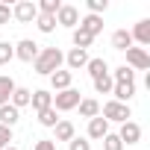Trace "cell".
<instances>
[{
    "instance_id": "1",
    "label": "cell",
    "mask_w": 150,
    "mask_h": 150,
    "mask_svg": "<svg viewBox=\"0 0 150 150\" xmlns=\"http://www.w3.org/2000/svg\"><path fill=\"white\" fill-rule=\"evenodd\" d=\"M62 62H65V53L59 47H44V50H38L33 68H35V74H41V77H50V74H56L62 68Z\"/></svg>"
},
{
    "instance_id": "2",
    "label": "cell",
    "mask_w": 150,
    "mask_h": 150,
    "mask_svg": "<svg viewBox=\"0 0 150 150\" xmlns=\"http://www.w3.org/2000/svg\"><path fill=\"white\" fill-rule=\"evenodd\" d=\"M100 118H106V121H118V124H127V121L132 118V112H129L127 103L109 100V103H103V115H100Z\"/></svg>"
},
{
    "instance_id": "3",
    "label": "cell",
    "mask_w": 150,
    "mask_h": 150,
    "mask_svg": "<svg viewBox=\"0 0 150 150\" xmlns=\"http://www.w3.org/2000/svg\"><path fill=\"white\" fill-rule=\"evenodd\" d=\"M80 91L77 88H65V91H59L56 97H53V109L56 112H71V109H77L80 106Z\"/></svg>"
},
{
    "instance_id": "4",
    "label": "cell",
    "mask_w": 150,
    "mask_h": 150,
    "mask_svg": "<svg viewBox=\"0 0 150 150\" xmlns=\"http://www.w3.org/2000/svg\"><path fill=\"white\" fill-rule=\"evenodd\" d=\"M12 18L21 21V24H33V21L38 18V6L33 3V0H21V3L12 6Z\"/></svg>"
},
{
    "instance_id": "5",
    "label": "cell",
    "mask_w": 150,
    "mask_h": 150,
    "mask_svg": "<svg viewBox=\"0 0 150 150\" xmlns=\"http://www.w3.org/2000/svg\"><path fill=\"white\" fill-rule=\"evenodd\" d=\"M127 68L129 71H147L150 68V56L144 47H129L127 50Z\"/></svg>"
},
{
    "instance_id": "6",
    "label": "cell",
    "mask_w": 150,
    "mask_h": 150,
    "mask_svg": "<svg viewBox=\"0 0 150 150\" xmlns=\"http://www.w3.org/2000/svg\"><path fill=\"white\" fill-rule=\"evenodd\" d=\"M77 24H80L77 6H65V3H62V9L56 12V27H71V30H77Z\"/></svg>"
},
{
    "instance_id": "7",
    "label": "cell",
    "mask_w": 150,
    "mask_h": 150,
    "mask_svg": "<svg viewBox=\"0 0 150 150\" xmlns=\"http://www.w3.org/2000/svg\"><path fill=\"white\" fill-rule=\"evenodd\" d=\"M77 30H83L86 35H100L103 33V18L100 15H86V18H80V24H77Z\"/></svg>"
},
{
    "instance_id": "8",
    "label": "cell",
    "mask_w": 150,
    "mask_h": 150,
    "mask_svg": "<svg viewBox=\"0 0 150 150\" xmlns=\"http://www.w3.org/2000/svg\"><path fill=\"white\" fill-rule=\"evenodd\" d=\"M15 56H18L21 62H35V56H38V44H35L33 38H24V41L15 44Z\"/></svg>"
},
{
    "instance_id": "9",
    "label": "cell",
    "mask_w": 150,
    "mask_h": 150,
    "mask_svg": "<svg viewBox=\"0 0 150 150\" xmlns=\"http://www.w3.org/2000/svg\"><path fill=\"white\" fill-rule=\"evenodd\" d=\"M118 138H121V144H138L141 141V127L135 121H127V124H121Z\"/></svg>"
},
{
    "instance_id": "10",
    "label": "cell",
    "mask_w": 150,
    "mask_h": 150,
    "mask_svg": "<svg viewBox=\"0 0 150 150\" xmlns=\"http://www.w3.org/2000/svg\"><path fill=\"white\" fill-rule=\"evenodd\" d=\"M112 94H115L118 103H127V106H129V100H132V94H135V83H115V86H112Z\"/></svg>"
},
{
    "instance_id": "11",
    "label": "cell",
    "mask_w": 150,
    "mask_h": 150,
    "mask_svg": "<svg viewBox=\"0 0 150 150\" xmlns=\"http://www.w3.org/2000/svg\"><path fill=\"white\" fill-rule=\"evenodd\" d=\"M30 106H33L35 112H44V109H50V106H53V94H50V91H44V88H38V91H33Z\"/></svg>"
},
{
    "instance_id": "12",
    "label": "cell",
    "mask_w": 150,
    "mask_h": 150,
    "mask_svg": "<svg viewBox=\"0 0 150 150\" xmlns=\"http://www.w3.org/2000/svg\"><path fill=\"white\" fill-rule=\"evenodd\" d=\"M71 80H74V74L71 71H56V74H50V86H53V91L59 94V91H65V88H71Z\"/></svg>"
},
{
    "instance_id": "13",
    "label": "cell",
    "mask_w": 150,
    "mask_h": 150,
    "mask_svg": "<svg viewBox=\"0 0 150 150\" xmlns=\"http://www.w3.org/2000/svg\"><path fill=\"white\" fill-rule=\"evenodd\" d=\"M18 121H21V112H18V109H15L12 103L0 106V127H9V129H12V127H15Z\"/></svg>"
},
{
    "instance_id": "14",
    "label": "cell",
    "mask_w": 150,
    "mask_h": 150,
    "mask_svg": "<svg viewBox=\"0 0 150 150\" xmlns=\"http://www.w3.org/2000/svg\"><path fill=\"white\" fill-rule=\"evenodd\" d=\"M129 35H132V41H138V44H150V18H141Z\"/></svg>"
},
{
    "instance_id": "15",
    "label": "cell",
    "mask_w": 150,
    "mask_h": 150,
    "mask_svg": "<svg viewBox=\"0 0 150 150\" xmlns=\"http://www.w3.org/2000/svg\"><path fill=\"white\" fill-rule=\"evenodd\" d=\"M65 62H68V68H71V71H80V68H86V65H88V53L74 47V50L65 56Z\"/></svg>"
},
{
    "instance_id": "16",
    "label": "cell",
    "mask_w": 150,
    "mask_h": 150,
    "mask_svg": "<svg viewBox=\"0 0 150 150\" xmlns=\"http://www.w3.org/2000/svg\"><path fill=\"white\" fill-rule=\"evenodd\" d=\"M53 135H56L53 141H71L74 135H77V129H74V124H71V121H59V124L53 127Z\"/></svg>"
},
{
    "instance_id": "17",
    "label": "cell",
    "mask_w": 150,
    "mask_h": 150,
    "mask_svg": "<svg viewBox=\"0 0 150 150\" xmlns=\"http://www.w3.org/2000/svg\"><path fill=\"white\" fill-rule=\"evenodd\" d=\"M77 109H80V115H83V118H88V121H91V118H97V115H100V103H97V100H94V97H83V100H80V106H77Z\"/></svg>"
},
{
    "instance_id": "18",
    "label": "cell",
    "mask_w": 150,
    "mask_h": 150,
    "mask_svg": "<svg viewBox=\"0 0 150 150\" xmlns=\"http://www.w3.org/2000/svg\"><path fill=\"white\" fill-rule=\"evenodd\" d=\"M106 132H109V121H106V118L97 115V118L88 121V138H103Z\"/></svg>"
},
{
    "instance_id": "19",
    "label": "cell",
    "mask_w": 150,
    "mask_h": 150,
    "mask_svg": "<svg viewBox=\"0 0 150 150\" xmlns=\"http://www.w3.org/2000/svg\"><path fill=\"white\" fill-rule=\"evenodd\" d=\"M112 47H115V50H124V53H127V50L132 47V35H129L127 30H115V33H112Z\"/></svg>"
},
{
    "instance_id": "20",
    "label": "cell",
    "mask_w": 150,
    "mask_h": 150,
    "mask_svg": "<svg viewBox=\"0 0 150 150\" xmlns=\"http://www.w3.org/2000/svg\"><path fill=\"white\" fill-rule=\"evenodd\" d=\"M30 97H33V91H30V88H15V91H12V97H9V103L21 112L24 106H30Z\"/></svg>"
},
{
    "instance_id": "21",
    "label": "cell",
    "mask_w": 150,
    "mask_h": 150,
    "mask_svg": "<svg viewBox=\"0 0 150 150\" xmlns=\"http://www.w3.org/2000/svg\"><path fill=\"white\" fill-rule=\"evenodd\" d=\"M86 71L91 74V80H97V77H106L109 74V65H106V59H88Z\"/></svg>"
},
{
    "instance_id": "22",
    "label": "cell",
    "mask_w": 150,
    "mask_h": 150,
    "mask_svg": "<svg viewBox=\"0 0 150 150\" xmlns=\"http://www.w3.org/2000/svg\"><path fill=\"white\" fill-rule=\"evenodd\" d=\"M15 88H18V86H15L12 77H0V106H6V103H9V97H12Z\"/></svg>"
},
{
    "instance_id": "23",
    "label": "cell",
    "mask_w": 150,
    "mask_h": 150,
    "mask_svg": "<svg viewBox=\"0 0 150 150\" xmlns=\"http://www.w3.org/2000/svg\"><path fill=\"white\" fill-rule=\"evenodd\" d=\"M109 77H112V83H135V71H129L127 65H121V68H115L109 74Z\"/></svg>"
},
{
    "instance_id": "24",
    "label": "cell",
    "mask_w": 150,
    "mask_h": 150,
    "mask_svg": "<svg viewBox=\"0 0 150 150\" xmlns=\"http://www.w3.org/2000/svg\"><path fill=\"white\" fill-rule=\"evenodd\" d=\"M59 121H62V118H56V109H53V106L44 109V112H38V124H41V127H50V129H53Z\"/></svg>"
},
{
    "instance_id": "25",
    "label": "cell",
    "mask_w": 150,
    "mask_h": 150,
    "mask_svg": "<svg viewBox=\"0 0 150 150\" xmlns=\"http://www.w3.org/2000/svg\"><path fill=\"white\" fill-rule=\"evenodd\" d=\"M35 6H38V15H53V18H56V12L62 9L59 0H41V3H35Z\"/></svg>"
},
{
    "instance_id": "26",
    "label": "cell",
    "mask_w": 150,
    "mask_h": 150,
    "mask_svg": "<svg viewBox=\"0 0 150 150\" xmlns=\"http://www.w3.org/2000/svg\"><path fill=\"white\" fill-rule=\"evenodd\" d=\"M33 24H35L41 33H53V30H56V18H53V15H38Z\"/></svg>"
},
{
    "instance_id": "27",
    "label": "cell",
    "mask_w": 150,
    "mask_h": 150,
    "mask_svg": "<svg viewBox=\"0 0 150 150\" xmlns=\"http://www.w3.org/2000/svg\"><path fill=\"white\" fill-rule=\"evenodd\" d=\"M71 38H74V47H77V50H86V47H91V41H94V38H91V35H86L83 30H74V35H71Z\"/></svg>"
},
{
    "instance_id": "28",
    "label": "cell",
    "mask_w": 150,
    "mask_h": 150,
    "mask_svg": "<svg viewBox=\"0 0 150 150\" xmlns=\"http://www.w3.org/2000/svg\"><path fill=\"white\" fill-rule=\"evenodd\" d=\"M112 86H115V83H112L109 74H106V77H97V80H94V91H97V94H112Z\"/></svg>"
},
{
    "instance_id": "29",
    "label": "cell",
    "mask_w": 150,
    "mask_h": 150,
    "mask_svg": "<svg viewBox=\"0 0 150 150\" xmlns=\"http://www.w3.org/2000/svg\"><path fill=\"white\" fill-rule=\"evenodd\" d=\"M12 59H15V44L0 41V65H9Z\"/></svg>"
},
{
    "instance_id": "30",
    "label": "cell",
    "mask_w": 150,
    "mask_h": 150,
    "mask_svg": "<svg viewBox=\"0 0 150 150\" xmlns=\"http://www.w3.org/2000/svg\"><path fill=\"white\" fill-rule=\"evenodd\" d=\"M100 141H103V150H124V144H121V138L115 132H106Z\"/></svg>"
},
{
    "instance_id": "31",
    "label": "cell",
    "mask_w": 150,
    "mask_h": 150,
    "mask_svg": "<svg viewBox=\"0 0 150 150\" xmlns=\"http://www.w3.org/2000/svg\"><path fill=\"white\" fill-rule=\"evenodd\" d=\"M88 15H100V12H106L109 9V0H88Z\"/></svg>"
},
{
    "instance_id": "32",
    "label": "cell",
    "mask_w": 150,
    "mask_h": 150,
    "mask_svg": "<svg viewBox=\"0 0 150 150\" xmlns=\"http://www.w3.org/2000/svg\"><path fill=\"white\" fill-rule=\"evenodd\" d=\"M68 150H91V141L88 138H80V135H74L68 141Z\"/></svg>"
},
{
    "instance_id": "33",
    "label": "cell",
    "mask_w": 150,
    "mask_h": 150,
    "mask_svg": "<svg viewBox=\"0 0 150 150\" xmlns=\"http://www.w3.org/2000/svg\"><path fill=\"white\" fill-rule=\"evenodd\" d=\"M33 150H56V141H53V138H38Z\"/></svg>"
},
{
    "instance_id": "34",
    "label": "cell",
    "mask_w": 150,
    "mask_h": 150,
    "mask_svg": "<svg viewBox=\"0 0 150 150\" xmlns=\"http://www.w3.org/2000/svg\"><path fill=\"white\" fill-rule=\"evenodd\" d=\"M9 141H12V129L9 127H0V150L9 147Z\"/></svg>"
},
{
    "instance_id": "35",
    "label": "cell",
    "mask_w": 150,
    "mask_h": 150,
    "mask_svg": "<svg viewBox=\"0 0 150 150\" xmlns=\"http://www.w3.org/2000/svg\"><path fill=\"white\" fill-rule=\"evenodd\" d=\"M9 18H12V6L0 3V24H9Z\"/></svg>"
},
{
    "instance_id": "36",
    "label": "cell",
    "mask_w": 150,
    "mask_h": 150,
    "mask_svg": "<svg viewBox=\"0 0 150 150\" xmlns=\"http://www.w3.org/2000/svg\"><path fill=\"white\" fill-rule=\"evenodd\" d=\"M3 150H18V147H12V144H9V147H3Z\"/></svg>"
}]
</instances>
